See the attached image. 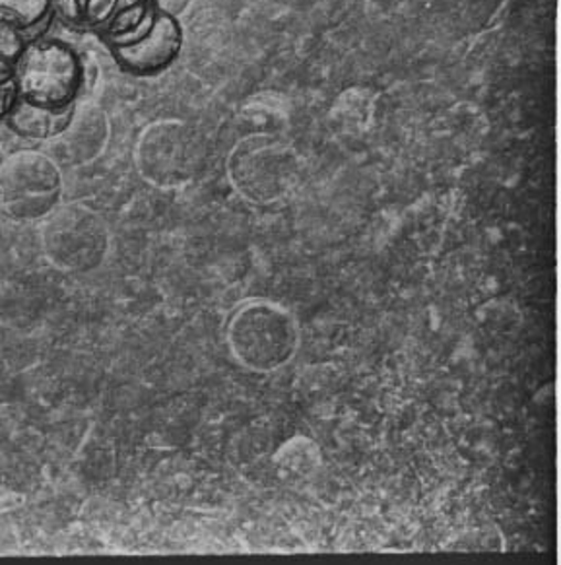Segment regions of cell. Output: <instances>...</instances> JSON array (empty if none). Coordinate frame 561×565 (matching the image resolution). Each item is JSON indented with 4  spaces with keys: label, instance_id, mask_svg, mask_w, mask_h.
Listing matches in <instances>:
<instances>
[{
    "label": "cell",
    "instance_id": "cell-14",
    "mask_svg": "<svg viewBox=\"0 0 561 565\" xmlns=\"http://www.w3.org/2000/svg\"><path fill=\"white\" fill-rule=\"evenodd\" d=\"M22 51H24V40L20 35V28L0 18V58L17 63Z\"/></svg>",
    "mask_w": 561,
    "mask_h": 565
},
{
    "label": "cell",
    "instance_id": "cell-1",
    "mask_svg": "<svg viewBox=\"0 0 561 565\" xmlns=\"http://www.w3.org/2000/svg\"><path fill=\"white\" fill-rule=\"evenodd\" d=\"M225 344L241 370L271 375L294 362L301 329L296 313L278 301L245 299L227 319Z\"/></svg>",
    "mask_w": 561,
    "mask_h": 565
},
{
    "label": "cell",
    "instance_id": "cell-2",
    "mask_svg": "<svg viewBox=\"0 0 561 565\" xmlns=\"http://www.w3.org/2000/svg\"><path fill=\"white\" fill-rule=\"evenodd\" d=\"M45 259L63 273H89L107 257L112 234L99 212L66 202L49 212L40 232Z\"/></svg>",
    "mask_w": 561,
    "mask_h": 565
},
{
    "label": "cell",
    "instance_id": "cell-7",
    "mask_svg": "<svg viewBox=\"0 0 561 565\" xmlns=\"http://www.w3.org/2000/svg\"><path fill=\"white\" fill-rule=\"evenodd\" d=\"M51 7L68 24L99 30L112 43L137 35L154 18L152 0H51Z\"/></svg>",
    "mask_w": 561,
    "mask_h": 565
},
{
    "label": "cell",
    "instance_id": "cell-9",
    "mask_svg": "<svg viewBox=\"0 0 561 565\" xmlns=\"http://www.w3.org/2000/svg\"><path fill=\"white\" fill-rule=\"evenodd\" d=\"M109 137L112 127L104 109L94 102H74L65 129L51 138L53 158L68 166H86L104 153Z\"/></svg>",
    "mask_w": 561,
    "mask_h": 565
},
{
    "label": "cell",
    "instance_id": "cell-11",
    "mask_svg": "<svg viewBox=\"0 0 561 565\" xmlns=\"http://www.w3.org/2000/svg\"><path fill=\"white\" fill-rule=\"evenodd\" d=\"M274 465L280 475L292 478H307L321 467L319 445L309 437H292L274 455Z\"/></svg>",
    "mask_w": 561,
    "mask_h": 565
},
{
    "label": "cell",
    "instance_id": "cell-4",
    "mask_svg": "<svg viewBox=\"0 0 561 565\" xmlns=\"http://www.w3.org/2000/svg\"><path fill=\"white\" fill-rule=\"evenodd\" d=\"M63 194V173L53 156L18 150L0 160V209L9 218H45Z\"/></svg>",
    "mask_w": 561,
    "mask_h": 565
},
{
    "label": "cell",
    "instance_id": "cell-5",
    "mask_svg": "<svg viewBox=\"0 0 561 565\" xmlns=\"http://www.w3.org/2000/svg\"><path fill=\"white\" fill-rule=\"evenodd\" d=\"M14 71L20 97L51 109L73 106L84 78L78 53L59 40L35 41L24 47Z\"/></svg>",
    "mask_w": 561,
    "mask_h": 565
},
{
    "label": "cell",
    "instance_id": "cell-13",
    "mask_svg": "<svg viewBox=\"0 0 561 565\" xmlns=\"http://www.w3.org/2000/svg\"><path fill=\"white\" fill-rule=\"evenodd\" d=\"M18 99H20V92H18L14 63L0 58V121L9 117Z\"/></svg>",
    "mask_w": 561,
    "mask_h": 565
},
{
    "label": "cell",
    "instance_id": "cell-3",
    "mask_svg": "<svg viewBox=\"0 0 561 565\" xmlns=\"http://www.w3.org/2000/svg\"><path fill=\"white\" fill-rule=\"evenodd\" d=\"M138 173L154 186L177 189L191 183L207 162V145L197 130L179 119L148 125L137 142Z\"/></svg>",
    "mask_w": 561,
    "mask_h": 565
},
{
    "label": "cell",
    "instance_id": "cell-15",
    "mask_svg": "<svg viewBox=\"0 0 561 565\" xmlns=\"http://www.w3.org/2000/svg\"><path fill=\"white\" fill-rule=\"evenodd\" d=\"M191 0H152L154 9L160 10L161 14L177 17L181 14Z\"/></svg>",
    "mask_w": 561,
    "mask_h": 565
},
{
    "label": "cell",
    "instance_id": "cell-6",
    "mask_svg": "<svg viewBox=\"0 0 561 565\" xmlns=\"http://www.w3.org/2000/svg\"><path fill=\"white\" fill-rule=\"evenodd\" d=\"M227 175L245 201L271 204L296 185V153L273 138H245L230 153Z\"/></svg>",
    "mask_w": 561,
    "mask_h": 565
},
{
    "label": "cell",
    "instance_id": "cell-12",
    "mask_svg": "<svg viewBox=\"0 0 561 565\" xmlns=\"http://www.w3.org/2000/svg\"><path fill=\"white\" fill-rule=\"evenodd\" d=\"M51 9V0H0V18L20 30L40 25Z\"/></svg>",
    "mask_w": 561,
    "mask_h": 565
},
{
    "label": "cell",
    "instance_id": "cell-8",
    "mask_svg": "<svg viewBox=\"0 0 561 565\" xmlns=\"http://www.w3.org/2000/svg\"><path fill=\"white\" fill-rule=\"evenodd\" d=\"M181 30L176 17L154 14L145 30L129 40L115 41L113 53L120 65L135 74H156L168 68L181 51Z\"/></svg>",
    "mask_w": 561,
    "mask_h": 565
},
{
    "label": "cell",
    "instance_id": "cell-10",
    "mask_svg": "<svg viewBox=\"0 0 561 565\" xmlns=\"http://www.w3.org/2000/svg\"><path fill=\"white\" fill-rule=\"evenodd\" d=\"M71 109L73 106L65 107V109L35 106L32 102L20 97L17 106L12 107V111L7 117V122H9L10 130L18 137L51 140L65 129Z\"/></svg>",
    "mask_w": 561,
    "mask_h": 565
}]
</instances>
